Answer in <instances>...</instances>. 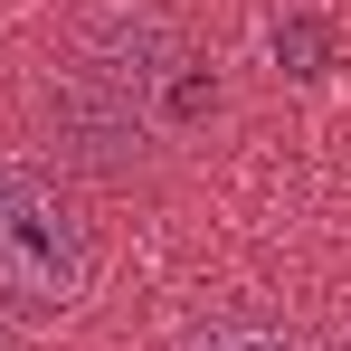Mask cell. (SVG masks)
<instances>
[{"instance_id": "1", "label": "cell", "mask_w": 351, "mask_h": 351, "mask_svg": "<svg viewBox=\"0 0 351 351\" xmlns=\"http://www.w3.org/2000/svg\"><path fill=\"white\" fill-rule=\"evenodd\" d=\"M95 276V247H86V219L48 171L29 162H0V304L19 313H66Z\"/></svg>"}, {"instance_id": "2", "label": "cell", "mask_w": 351, "mask_h": 351, "mask_svg": "<svg viewBox=\"0 0 351 351\" xmlns=\"http://www.w3.org/2000/svg\"><path fill=\"white\" fill-rule=\"evenodd\" d=\"M76 66L95 76V86H114V95H162L180 76V29L162 10H143V0H95L86 19H76Z\"/></svg>"}, {"instance_id": "3", "label": "cell", "mask_w": 351, "mask_h": 351, "mask_svg": "<svg viewBox=\"0 0 351 351\" xmlns=\"http://www.w3.org/2000/svg\"><path fill=\"white\" fill-rule=\"evenodd\" d=\"M48 123H58L86 162H105V171H133V162H143V143H152L143 105H133V95H114V86H95V76L48 86Z\"/></svg>"}, {"instance_id": "4", "label": "cell", "mask_w": 351, "mask_h": 351, "mask_svg": "<svg viewBox=\"0 0 351 351\" xmlns=\"http://www.w3.org/2000/svg\"><path fill=\"white\" fill-rule=\"evenodd\" d=\"M266 48H276V66H285V76H323V66H332V19L285 10V19L266 29Z\"/></svg>"}, {"instance_id": "5", "label": "cell", "mask_w": 351, "mask_h": 351, "mask_svg": "<svg viewBox=\"0 0 351 351\" xmlns=\"http://www.w3.org/2000/svg\"><path fill=\"white\" fill-rule=\"evenodd\" d=\"M180 351H304L294 332H276V323H199Z\"/></svg>"}]
</instances>
